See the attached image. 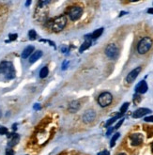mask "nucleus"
I'll use <instances>...</instances> for the list:
<instances>
[{"label":"nucleus","mask_w":153,"mask_h":155,"mask_svg":"<svg viewBox=\"0 0 153 155\" xmlns=\"http://www.w3.org/2000/svg\"><path fill=\"white\" fill-rule=\"evenodd\" d=\"M149 113H151V110L148 109V108H139V109H137L136 111H134V112H133V118H139L144 117V116H146V115H148Z\"/></svg>","instance_id":"nucleus-10"},{"label":"nucleus","mask_w":153,"mask_h":155,"mask_svg":"<svg viewBox=\"0 0 153 155\" xmlns=\"http://www.w3.org/2000/svg\"><path fill=\"white\" fill-rule=\"evenodd\" d=\"M13 130H16V124L13 125Z\"/></svg>","instance_id":"nucleus-36"},{"label":"nucleus","mask_w":153,"mask_h":155,"mask_svg":"<svg viewBox=\"0 0 153 155\" xmlns=\"http://www.w3.org/2000/svg\"><path fill=\"white\" fill-rule=\"evenodd\" d=\"M98 155H110V153L107 150H104V151H102V152L98 153Z\"/></svg>","instance_id":"nucleus-27"},{"label":"nucleus","mask_w":153,"mask_h":155,"mask_svg":"<svg viewBox=\"0 0 153 155\" xmlns=\"http://www.w3.org/2000/svg\"><path fill=\"white\" fill-rule=\"evenodd\" d=\"M28 37H29V39H31V41H34L35 39H36L37 37V33L35 30H30L29 32H28Z\"/></svg>","instance_id":"nucleus-21"},{"label":"nucleus","mask_w":153,"mask_h":155,"mask_svg":"<svg viewBox=\"0 0 153 155\" xmlns=\"http://www.w3.org/2000/svg\"><path fill=\"white\" fill-rule=\"evenodd\" d=\"M146 122H153V116H149V117H146L145 120Z\"/></svg>","instance_id":"nucleus-25"},{"label":"nucleus","mask_w":153,"mask_h":155,"mask_svg":"<svg viewBox=\"0 0 153 155\" xmlns=\"http://www.w3.org/2000/svg\"><path fill=\"white\" fill-rule=\"evenodd\" d=\"M152 46V39L149 37H144L141 39L137 44V52L140 55H145L150 50Z\"/></svg>","instance_id":"nucleus-2"},{"label":"nucleus","mask_w":153,"mask_h":155,"mask_svg":"<svg viewBox=\"0 0 153 155\" xmlns=\"http://www.w3.org/2000/svg\"><path fill=\"white\" fill-rule=\"evenodd\" d=\"M67 24V18L65 15H60L58 17L55 18L54 20L52 21L51 23V27L52 29L56 32H59L62 29H64V27H66Z\"/></svg>","instance_id":"nucleus-3"},{"label":"nucleus","mask_w":153,"mask_h":155,"mask_svg":"<svg viewBox=\"0 0 153 155\" xmlns=\"http://www.w3.org/2000/svg\"><path fill=\"white\" fill-rule=\"evenodd\" d=\"M13 150H7L6 151V155H13Z\"/></svg>","instance_id":"nucleus-28"},{"label":"nucleus","mask_w":153,"mask_h":155,"mask_svg":"<svg viewBox=\"0 0 153 155\" xmlns=\"http://www.w3.org/2000/svg\"><path fill=\"white\" fill-rule=\"evenodd\" d=\"M90 45H91V41H85V42L83 43V44L81 45V47H80V50L79 51L82 53V52H84L85 50H87L90 47Z\"/></svg>","instance_id":"nucleus-19"},{"label":"nucleus","mask_w":153,"mask_h":155,"mask_svg":"<svg viewBox=\"0 0 153 155\" xmlns=\"http://www.w3.org/2000/svg\"><path fill=\"white\" fill-rule=\"evenodd\" d=\"M130 140H131V144L133 147H138L140 146L144 141V136L142 134H133L130 135Z\"/></svg>","instance_id":"nucleus-7"},{"label":"nucleus","mask_w":153,"mask_h":155,"mask_svg":"<svg viewBox=\"0 0 153 155\" xmlns=\"http://www.w3.org/2000/svg\"><path fill=\"white\" fill-rule=\"evenodd\" d=\"M148 13H149V14H153V8L148 9Z\"/></svg>","instance_id":"nucleus-31"},{"label":"nucleus","mask_w":153,"mask_h":155,"mask_svg":"<svg viewBox=\"0 0 153 155\" xmlns=\"http://www.w3.org/2000/svg\"><path fill=\"white\" fill-rule=\"evenodd\" d=\"M82 14H83V9H82L81 7H79V6L73 7V8L70 9V12H69L70 19L72 20V21L78 20L82 16Z\"/></svg>","instance_id":"nucleus-6"},{"label":"nucleus","mask_w":153,"mask_h":155,"mask_svg":"<svg viewBox=\"0 0 153 155\" xmlns=\"http://www.w3.org/2000/svg\"><path fill=\"white\" fill-rule=\"evenodd\" d=\"M42 56V52L41 51V50H38V51L36 52H34L33 54L31 55L30 56V59H29V62L30 63H34V62H36V61L40 58V57Z\"/></svg>","instance_id":"nucleus-14"},{"label":"nucleus","mask_w":153,"mask_h":155,"mask_svg":"<svg viewBox=\"0 0 153 155\" xmlns=\"http://www.w3.org/2000/svg\"><path fill=\"white\" fill-rule=\"evenodd\" d=\"M105 55L107 56L109 58L116 59L119 55V49L115 44V43H110L105 48Z\"/></svg>","instance_id":"nucleus-4"},{"label":"nucleus","mask_w":153,"mask_h":155,"mask_svg":"<svg viewBox=\"0 0 153 155\" xmlns=\"http://www.w3.org/2000/svg\"><path fill=\"white\" fill-rule=\"evenodd\" d=\"M9 137L10 138L8 143V146L9 148H12L15 145H17L20 140V135L17 134H10V135H9Z\"/></svg>","instance_id":"nucleus-12"},{"label":"nucleus","mask_w":153,"mask_h":155,"mask_svg":"<svg viewBox=\"0 0 153 155\" xmlns=\"http://www.w3.org/2000/svg\"><path fill=\"white\" fill-rule=\"evenodd\" d=\"M122 115H123V114H121V113H120V114H118V115H116V116H115L114 118H110V120H109L107 122H106V124H105V127H109V126H111V125L114 123V122H115V121L117 120V118H121V117H122Z\"/></svg>","instance_id":"nucleus-16"},{"label":"nucleus","mask_w":153,"mask_h":155,"mask_svg":"<svg viewBox=\"0 0 153 155\" xmlns=\"http://www.w3.org/2000/svg\"><path fill=\"white\" fill-rule=\"evenodd\" d=\"M80 103L79 101H72L69 105V111L72 113H75L80 109Z\"/></svg>","instance_id":"nucleus-13"},{"label":"nucleus","mask_w":153,"mask_h":155,"mask_svg":"<svg viewBox=\"0 0 153 155\" xmlns=\"http://www.w3.org/2000/svg\"><path fill=\"white\" fill-rule=\"evenodd\" d=\"M141 71H142V68L141 67H137V68H135L134 70H133L131 71V73L127 75V77H126V81L128 83H133L135 79L137 78L138 76V74H139L141 73Z\"/></svg>","instance_id":"nucleus-9"},{"label":"nucleus","mask_w":153,"mask_h":155,"mask_svg":"<svg viewBox=\"0 0 153 155\" xmlns=\"http://www.w3.org/2000/svg\"><path fill=\"white\" fill-rule=\"evenodd\" d=\"M113 96L110 92H104L99 96L98 103L102 107H106L112 103Z\"/></svg>","instance_id":"nucleus-5"},{"label":"nucleus","mask_w":153,"mask_h":155,"mask_svg":"<svg viewBox=\"0 0 153 155\" xmlns=\"http://www.w3.org/2000/svg\"><path fill=\"white\" fill-rule=\"evenodd\" d=\"M96 118V113L94 110H87L84 113L83 117H82V120L85 122V123H90L92 122Z\"/></svg>","instance_id":"nucleus-8"},{"label":"nucleus","mask_w":153,"mask_h":155,"mask_svg":"<svg viewBox=\"0 0 153 155\" xmlns=\"http://www.w3.org/2000/svg\"><path fill=\"white\" fill-rule=\"evenodd\" d=\"M48 73H49L48 67L45 66V67L42 68V69L41 70V71H40V77H41V78H45V77L48 75Z\"/></svg>","instance_id":"nucleus-18"},{"label":"nucleus","mask_w":153,"mask_h":155,"mask_svg":"<svg viewBox=\"0 0 153 155\" xmlns=\"http://www.w3.org/2000/svg\"><path fill=\"white\" fill-rule=\"evenodd\" d=\"M148 86L146 81H141L139 84L135 86V91L139 93V94H144V93L148 91Z\"/></svg>","instance_id":"nucleus-11"},{"label":"nucleus","mask_w":153,"mask_h":155,"mask_svg":"<svg viewBox=\"0 0 153 155\" xmlns=\"http://www.w3.org/2000/svg\"><path fill=\"white\" fill-rule=\"evenodd\" d=\"M30 4H31V1H26V7H28Z\"/></svg>","instance_id":"nucleus-33"},{"label":"nucleus","mask_w":153,"mask_h":155,"mask_svg":"<svg viewBox=\"0 0 153 155\" xmlns=\"http://www.w3.org/2000/svg\"><path fill=\"white\" fill-rule=\"evenodd\" d=\"M17 34H10L9 35V41H15V39H17Z\"/></svg>","instance_id":"nucleus-26"},{"label":"nucleus","mask_w":153,"mask_h":155,"mask_svg":"<svg viewBox=\"0 0 153 155\" xmlns=\"http://www.w3.org/2000/svg\"><path fill=\"white\" fill-rule=\"evenodd\" d=\"M129 103H125L123 104V105L121 106V108H120V112H121V114H124L127 111L128 109V107H129Z\"/></svg>","instance_id":"nucleus-22"},{"label":"nucleus","mask_w":153,"mask_h":155,"mask_svg":"<svg viewBox=\"0 0 153 155\" xmlns=\"http://www.w3.org/2000/svg\"><path fill=\"white\" fill-rule=\"evenodd\" d=\"M67 50H68L67 47H63V48H62V52H63V53H65V52L67 51Z\"/></svg>","instance_id":"nucleus-34"},{"label":"nucleus","mask_w":153,"mask_h":155,"mask_svg":"<svg viewBox=\"0 0 153 155\" xmlns=\"http://www.w3.org/2000/svg\"><path fill=\"white\" fill-rule=\"evenodd\" d=\"M123 121H124V120H123V118H121V120H119L118 122H117V123H116V125L115 126V127H114V128H115V130H117V129H118V128L120 127V126L122 125Z\"/></svg>","instance_id":"nucleus-24"},{"label":"nucleus","mask_w":153,"mask_h":155,"mask_svg":"<svg viewBox=\"0 0 153 155\" xmlns=\"http://www.w3.org/2000/svg\"><path fill=\"white\" fill-rule=\"evenodd\" d=\"M151 149H152V150H153V142L151 143Z\"/></svg>","instance_id":"nucleus-39"},{"label":"nucleus","mask_w":153,"mask_h":155,"mask_svg":"<svg viewBox=\"0 0 153 155\" xmlns=\"http://www.w3.org/2000/svg\"><path fill=\"white\" fill-rule=\"evenodd\" d=\"M118 155H127L126 153H123V152H121V153H119Z\"/></svg>","instance_id":"nucleus-37"},{"label":"nucleus","mask_w":153,"mask_h":155,"mask_svg":"<svg viewBox=\"0 0 153 155\" xmlns=\"http://www.w3.org/2000/svg\"><path fill=\"white\" fill-rule=\"evenodd\" d=\"M40 108H41V105H40L39 103H36V104L34 105V109H35V110H39Z\"/></svg>","instance_id":"nucleus-30"},{"label":"nucleus","mask_w":153,"mask_h":155,"mask_svg":"<svg viewBox=\"0 0 153 155\" xmlns=\"http://www.w3.org/2000/svg\"><path fill=\"white\" fill-rule=\"evenodd\" d=\"M67 65H68V62H66V63H65V62H64V63H63V68H62V69H63V70H65V69H66V68H67V67H66V66H67Z\"/></svg>","instance_id":"nucleus-32"},{"label":"nucleus","mask_w":153,"mask_h":155,"mask_svg":"<svg viewBox=\"0 0 153 155\" xmlns=\"http://www.w3.org/2000/svg\"><path fill=\"white\" fill-rule=\"evenodd\" d=\"M124 14H126V12H120V14H119V16H123Z\"/></svg>","instance_id":"nucleus-35"},{"label":"nucleus","mask_w":153,"mask_h":155,"mask_svg":"<svg viewBox=\"0 0 153 155\" xmlns=\"http://www.w3.org/2000/svg\"><path fill=\"white\" fill-rule=\"evenodd\" d=\"M114 130H115V128H110V129L108 130V131H107V133H106V135H111L112 133H113Z\"/></svg>","instance_id":"nucleus-29"},{"label":"nucleus","mask_w":153,"mask_h":155,"mask_svg":"<svg viewBox=\"0 0 153 155\" xmlns=\"http://www.w3.org/2000/svg\"><path fill=\"white\" fill-rule=\"evenodd\" d=\"M119 136H120V134H119V133H116V134H115V135H113V137H112V139H111V142H110V147L113 148L114 146H115L116 141L119 138Z\"/></svg>","instance_id":"nucleus-20"},{"label":"nucleus","mask_w":153,"mask_h":155,"mask_svg":"<svg viewBox=\"0 0 153 155\" xmlns=\"http://www.w3.org/2000/svg\"><path fill=\"white\" fill-rule=\"evenodd\" d=\"M32 52H34V47H33V46H27V47L24 49L23 51V53H22V57H23V58H27V57L32 54Z\"/></svg>","instance_id":"nucleus-15"},{"label":"nucleus","mask_w":153,"mask_h":155,"mask_svg":"<svg viewBox=\"0 0 153 155\" xmlns=\"http://www.w3.org/2000/svg\"><path fill=\"white\" fill-rule=\"evenodd\" d=\"M1 117H2V112L0 111V118H1Z\"/></svg>","instance_id":"nucleus-38"},{"label":"nucleus","mask_w":153,"mask_h":155,"mask_svg":"<svg viewBox=\"0 0 153 155\" xmlns=\"http://www.w3.org/2000/svg\"><path fill=\"white\" fill-rule=\"evenodd\" d=\"M8 133V129L6 127H0V135H6Z\"/></svg>","instance_id":"nucleus-23"},{"label":"nucleus","mask_w":153,"mask_h":155,"mask_svg":"<svg viewBox=\"0 0 153 155\" xmlns=\"http://www.w3.org/2000/svg\"><path fill=\"white\" fill-rule=\"evenodd\" d=\"M102 32H104V28H99V29H97V30H95L93 33L91 34V36H92V39H98L100 36H101L102 34Z\"/></svg>","instance_id":"nucleus-17"},{"label":"nucleus","mask_w":153,"mask_h":155,"mask_svg":"<svg viewBox=\"0 0 153 155\" xmlns=\"http://www.w3.org/2000/svg\"><path fill=\"white\" fill-rule=\"evenodd\" d=\"M0 73L5 74L7 79H13L15 77V70L12 62L3 61L0 63Z\"/></svg>","instance_id":"nucleus-1"}]
</instances>
